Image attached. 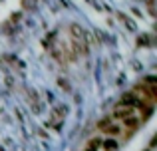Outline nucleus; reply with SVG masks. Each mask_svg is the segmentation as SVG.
Segmentation results:
<instances>
[{"label": "nucleus", "instance_id": "nucleus-1", "mask_svg": "<svg viewBox=\"0 0 157 151\" xmlns=\"http://www.w3.org/2000/svg\"><path fill=\"white\" fill-rule=\"evenodd\" d=\"M98 129L104 131V133H107V135H119V133H121V125L115 123L113 117H105V119H101L100 123H98Z\"/></svg>", "mask_w": 157, "mask_h": 151}, {"label": "nucleus", "instance_id": "nucleus-2", "mask_svg": "<svg viewBox=\"0 0 157 151\" xmlns=\"http://www.w3.org/2000/svg\"><path fill=\"white\" fill-rule=\"evenodd\" d=\"M100 147L104 149V151H115V149H117V141H115L113 137H109V139L101 141V143H100Z\"/></svg>", "mask_w": 157, "mask_h": 151}]
</instances>
